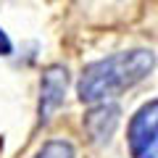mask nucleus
<instances>
[{
    "label": "nucleus",
    "mask_w": 158,
    "mask_h": 158,
    "mask_svg": "<svg viewBox=\"0 0 158 158\" xmlns=\"http://www.w3.org/2000/svg\"><path fill=\"white\" fill-rule=\"evenodd\" d=\"M37 158H74V148L66 140H50L37 153Z\"/></svg>",
    "instance_id": "5"
},
{
    "label": "nucleus",
    "mask_w": 158,
    "mask_h": 158,
    "mask_svg": "<svg viewBox=\"0 0 158 158\" xmlns=\"http://www.w3.org/2000/svg\"><path fill=\"white\" fill-rule=\"evenodd\" d=\"M66 85H69V71L63 66H50L42 74V85H40V116L42 121L50 118V113L63 103L66 95Z\"/></svg>",
    "instance_id": "3"
},
{
    "label": "nucleus",
    "mask_w": 158,
    "mask_h": 158,
    "mask_svg": "<svg viewBox=\"0 0 158 158\" xmlns=\"http://www.w3.org/2000/svg\"><path fill=\"white\" fill-rule=\"evenodd\" d=\"M156 66V56L150 50H127L95 61L82 71L77 85V95L82 103H103L118 92L135 87Z\"/></svg>",
    "instance_id": "1"
},
{
    "label": "nucleus",
    "mask_w": 158,
    "mask_h": 158,
    "mask_svg": "<svg viewBox=\"0 0 158 158\" xmlns=\"http://www.w3.org/2000/svg\"><path fill=\"white\" fill-rule=\"evenodd\" d=\"M118 113L121 111H118L116 103H106V100L87 113L85 116V129H87L92 142H108L111 140L113 129L118 127Z\"/></svg>",
    "instance_id": "4"
},
{
    "label": "nucleus",
    "mask_w": 158,
    "mask_h": 158,
    "mask_svg": "<svg viewBox=\"0 0 158 158\" xmlns=\"http://www.w3.org/2000/svg\"><path fill=\"white\" fill-rule=\"evenodd\" d=\"M129 153L132 158H158V100H150L129 121Z\"/></svg>",
    "instance_id": "2"
},
{
    "label": "nucleus",
    "mask_w": 158,
    "mask_h": 158,
    "mask_svg": "<svg viewBox=\"0 0 158 158\" xmlns=\"http://www.w3.org/2000/svg\"><path fill=\"white\" fill-rule=\"evenodd\" d=\"M11 53V40L6 37V32L0 29V56H8Z\"/></svg>",
    "instance_id": "6"
}]
</instances>
